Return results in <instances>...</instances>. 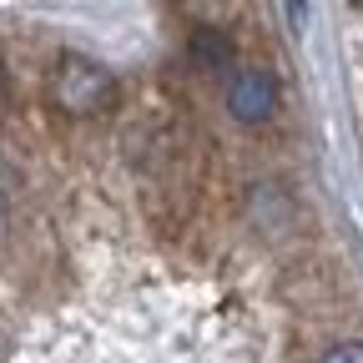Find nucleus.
Instances as JSON below:
<instances>
[{
    "instance_id": "obj_1",
    "label": "nucleus",
    "mask_w": 363,
    "mask_h": 363,
    "mask_svg": "<svg viewBox=\"0 0 363 363\" xmlns=\"http://www.w3.org/2000/svg\"><path fill=\"white\" fill-rule=\"evenodd\" d=\"M51 96L66 116H101L116 106V76L86 56H61L51 76Z\"/></svg>"
},
{
    "instance_id": "obj_2",
    "label": "nucleus",
    "mask_w": 363,
    "mask_h": 363,
    "mask_svg": "<svg viewBox=\"0 0 363 363\" xmlns=\"http://www.w3.org/2000/svg\"><path fill=\"white\" fill-rule=\"evenodd\" d=\"M227 111H233L242 126H257L278 111V76L262 66H242L227 81Z\"/></svg>"
},
{
    "instance_id": "obj_3",
    "label": "nucleus",
    "mask_w": 363,
    "mask_h": 363,
    "mask_svg": "<svg viewBox=\"0 0 363 363\" xmlns=\"http://www.w3.org/2000/svg\"><path fill=\"white\" fill-rule=\"evenodd\" d=\"M192 61L207 66V71H227V66H233V40H227V30L197 26L192 30Z\"/></svg>"
},
{
    "instance_id": "obj_4",
    "label": "nucleus",
    "mask_w": 363,
    "mask_h": 363,
    "mask_svg": "<svg viewBox=\"0 0 363 363\" xmlns=\"http://www.w3.org/2000/svg\"><path fill=\"white\" fill-rule=\"evenodd\" d=\"M323 363H363V343H333L323 353Z\"/></svg>"
},
{
    "instance_id": "obj_5",
    "label": "nucleus",
    "mask_w": 363,
    "mask_h": 363,
    "mask_svg": "<svg viewBox=\"0 0 363 363\" xmlns=\"http://www.w3.org/2000/svg\"><path fill=\"white\" fill-rule=\"evenodd\" d=\"M6 86H11V81H6V61H0V101H6Z\"/></svg>"
}]
</instances>
